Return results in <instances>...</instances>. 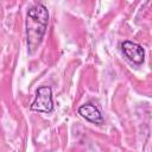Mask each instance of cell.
I'll use <instances>...</instances> for the list:
<instances>
[{"instance_id": "cell-4", "label": "cell", "mask_w": 152, "mask_h": 152, "mask_svg": "<svg viewBox=\"0 0 152 152\" xmlns=\"http://www.w3.org/2000/svg\"><path fill=\"white\" fill-rule=\"evenodd\" d=\"M78 114L82 118H84L86 120H88V121H90L93 124L100 125V124L103 122V116H102L101 112L93 103H86V104L81 106L78 108Z\"/></svg>"}, {"instance_id": "cell-2", "label": "cell", "mask_w": 152, "mask_h": 152, "mask_svg": "<svg viewBox=\"0 0 152 152\" xmlns=\"http://www.w3.org/2000/svg\"><path fill=\"white\" fill-rule=\"evenodd\" d=\"M30 109L39 113H50L53 110L52 90L50 87H39L36 93V99L30 106Z\"/></svg>"}, {"instance_id": "cell-1", "label": "cell", "mask_w": 152, "mask_h": 152, "mask_svg": "<svg viewBox=\"0 0 152 152\" xmlns=\"http://www.w3.org/2000/svg\"><path fill=\"white\" fill-rule=\"evenodd\" d=\"M49 12L43 4H37L27 11L26 15V38L28 51L32 53L42 43L46 32Z\"/></svg>"}, {"instance_id": "cell-3", "label": "cell", "mask_w": 152, "mask_h": 152, "mask_svg": "<svg viewBox=\"0 0 152 152\" xmlns=\"http://www.w3.org/2000/svg\"><path fill=\"white\" fill-rule=\"evenodd\" d=\"M121 50L131 62H133L137 65L142 64L145 59V51L141 45L131 40H125L121 44Z\"/></svg>"}]
</instances>
